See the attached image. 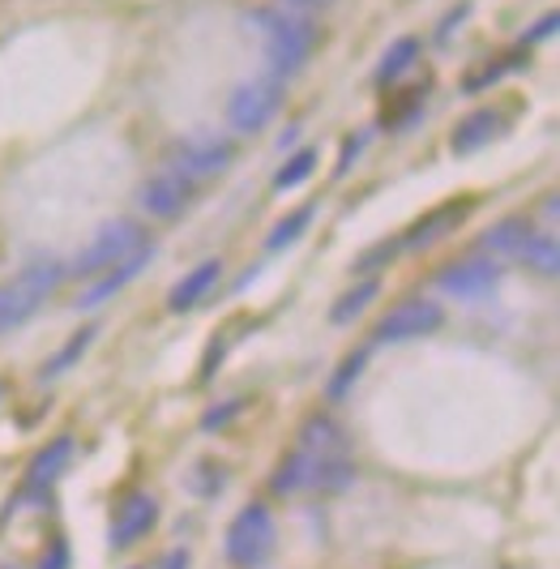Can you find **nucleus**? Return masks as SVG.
I'll return each mask as SVG.
<instances>
[{
  "mask_svg": "<svg viewBox=\"0 0 560 569\" xmlns=\"http://www.w3.org/2000/svg\"><path fill=\"white\" fill-rule=\"evenodd\" d=\"M282 99H287V90L279 78H257V82L236 86L227 99V124L236 133H261L279 116Z\"/></svg>",
  "mask_w": 560,
  "mask_h": 569,
  "instance_id": "nucleus-6",
  "label": "nucleus"
},
{
  "mask_svg": "<svg viewBox=\"0 0 560 569\" xmlns=\"http://www.w3.org/2000/svg\"><path fill=\"white\" fill-rule=\"evenodd\" d=\"M312 219H317V206H312V201L309 206H296V210H291V214H282L279 223H274V231L266 236V249H270V253H279V249H287V244H296V240L312 228Z\"/></svg>",
  "mask_w": 560,
  "mask_h": 569,
  "instance_id": "nucleus-24",
  "label": "nucleus"
},
{
  "mask_svg": "<svg viewBox=\"0 0 560 569\" xmlns=\"http://www.w3.org/2000/svg\"><path fill=\"white\" fill-rule=\"evenodd\" d=\"M64 279H69V266L60 257H39V261H30L22 274L0 283V335H9L22 321H30L52 300V291H60Z\"/></svg>",
  "mask_w": 560,
  "mask_h": 569,
  "instance_id": "nucleus-2",
  "label": "nucleus"
},
{
  "mask_svg": "<svg viewBox=\"0 0 560 569\" xmlns=\"http://www.w3.org/2000/svg\"><path fill=\"white\" fill-rule=\"evenodd\" d=\"M163 569H189V552H184V548L168 552V557H163Z\"/></svg>",
  "mask_w": 560,
  "mask_h": 569,
  "instance_id": "nucleus-32",
  "label": "nucleus"
},
{
  "mask_svg": "<svg viewBox=\"0 0 560 569\" xmlns=\"http://www.w3.org/2000/svg\"><path fill=\"white\" fill-rule=\"evenodd\" d=\"M501 283V261L497 257H458L437 274V291L449 300H483Z\"/></svg>",
  "mask_w": 560,
  "mask_h": 569,
  "instance_id": "nucleus-8",
  "label": "nucleus"
},
{
  "mask_svg": "<svg viewBox=\"0 0 560 569\" xmlns=\"http://www.w3.org/2000/svg\"><path fill=\"white\" fill-rule=\"evenodd\" d=\"M420 52H423L420 34H398L390 48H386V57L377 60V69H372V82H377V86L402 82V78H407V73L420 64Z\"/></svg>",
  "mask_w": 560,
  "mask_h": 569,
  "instance_id": "nucleus-16",
  "label": "nucleus"
},
{
  "mask_svg": "<svg viewBox=\"0 0 560 569\" xmlns=\"http://www.w3.org/2000/svg\"><path fill=\"white\" fill-rule=\"evenodd\" d=\"M141 210L150 214V219H176V214H184L189 210V201H193V180H184L180 171H154L146 184H141Z\"/></svg>",
  "mask_w": 560,
  "mask_h": 569,
  "instance_id": "nucleus-10",
  "label": "nucleus"
},
{
  "mask_svg": "<svg viewBox=\"0 0 560 569\" xmlns=\"http://www.w3.org/2000/svg\"><path fill=\"white\" fill-rule=\"evenodd\" d=\"M471 206L476 201H446V206H437V210H428L423 219L411 223V231L398 240V244H407V249H428V244H437L441 236H449L453 228H462V219L471 214Z\"/></svg>",
  "mask_w": 560,
  "mask_h": 569,
  "instance_id": "nucleus-12",
  "label": "nucleus"
},
{
  "mask_svg": "<svg viewBox=\"0 0 560 569\" xmlns=\"http://www.w3.org/2000/svg\"><path fill=\"white\" fill-rule=\"evenodd\" d=\"M356 480V467L347 458H321L309 450H291L274 471V492L296 497V492H342Z\"/></svg>",
  "mask_w": 560,
  "mask_h": 569,
  "instance_id": "nucleus-3",
  "label": "nucleus"
},
{
  "mask_svg": "<svg viewBox=\"0 0 560 569\" xmlns=\"http://www.w3.org/2000/svg\"><path fill=\"white\" fill-rule=\"evenodd\" d=\"M287 9H296V13H309V9H321V4H330V0H282Z\"/></svg>",
  "mask_w": 560,
  "mask_h": 569,
  "instance_id": "nucleus-33",
  "label": "nucleus"
},
{
  "mask_svg": "<svg viewBox=\"0 0 560 569\" xmlns=\"http://www.w3.org/2000/svg\"><path fill=\"white\" fill-rule=\"evenodd\" d=\"M501 129H504V116L497 112V108H476V112L462 116V120L453 124V133H449V150H453L458 159H467V154L483 150L492 138H501Z\"/></svg>",
  "mask_w": 560,
  "mask_h": 569,
  "instance_id": "nucleus-13",
  "label": "nucleus"
},
{
  "mask_svg": "<svg viewBox=\"0 0 560 569\" xmlns=\"http://www.w3.org/2000/svg\"><path fill=\"white\" fill-rule=\"evenodd\" d=\"M342 432L330 416H309L304 425H300V450H309V455H321V458H342Z\"/></svg>",
  "mask_w": 560,
  "mask_h": 569,
  "instance_id": "nucleus-20",
  "label": "nucleus"
},
{
  "mask_svg": "<svg viewBox=\"0 0 560 569\" xmlns=\"http://www.w3.org/2000/svg\"><path fill=\"white\" fill-rule=\"evenodd\" d=\"M146 240H150L146 228H138L133 219H112V223H103V228L94 231V240L78 249L73 261H64V266H69V279H99V274H108L124 257L138 253Z\"/></svg>",
  "mask_w": 560,
  "mask_h": 569,
  "instance_id": "nucleus-4",
  "label": "nucleus"
},
{
  "mask_svg": "<svg viewBox=\"0 0 560 569\" xmlns=\"http://www.w3.org/2000/svg\"><path fill=\"white\" fill-rule=\"evenodd\" d=\"M467 18H471V0H458V4L449 9L446 18H441V27H437V39L446 43V39H449V34H453V30H458V27H467Z\"/></svg>",
  "mask_w": 560,
  "mask_h": 569,
  "instance_id": "nucleus-31",
  "label": "nucleus"
},
{
  "mask_svg": "<svg viewBox=\"0 0 560 569\" xmlns=\"http://www.w3.org/2000/svg\"><path fill=\"white\" fill-rule=\"evenodd\" d=\"M300 138H304V129H300V124H291V129H287V133L279 138V150H291V146L300 142Z\"/></svg>",
  "mask_w": 560,
  "mask_h": 569,
  "instance_id": "nucleus-34",
  "label": "nucleus"
},
{
  "mask_svg": "<svg viewBox=\"0 0 560 569\" xmlns=\"http://www.w3.org/2000/svg\"><path fill=\"white\" fill-rule=\"evenodd\" d=\"M236 159V146L219 138V133H197V138H184V142L171 146V171H180L184 180H206V176H219V171L231 168Z\"/></svg>",
  "mask_w": 560,
  "mask_h": 569,
  "instance_id": "nucleus-7",
  "label": "nucleus"
},
{
  "mask_svg": "<svg viewBox=\"0 0 560 569\" xmlns=\"http://www.w3.org/2000/svg\"><path fill=\"white\" fill-rule=\"evenodd\" d=\"M531 231H534V219H518V214H513V219H501L497 228L483 231V236H479V244H483L488 253L509 257V261H513V257L522 253V244L531 240Z\"/></svg>",
  "mask_w": 560,
  "mask_h": 569,
  "instance_id": "nucleus-18",
  "label": "nucleus"
},
{
  "mask_svg": "<svg viewBox=\"0 0 560 569\" xmlns=\"http://www.w3.org/2000/svg\"><path fill=\"white\" fill-rule=\"evenodd\" d=\"M274 540H279V522H274V513H270V506L252 501V506H244V510L231 518L223 552L236 569H257L270 561Z\"/></svg>",
  "mask_w": 560,
  "mask_h": 569,
  "instance_id": "nucleus-5",
  "label": "nucleus"
},
{
  "mask_svg": "<svg viewBox=\"0 0 560 569\" xmlns=\"http://www.w3.org/2000/svg\"><path fill=\"white\" fill-rule=\"evenodd\" d=\"M240 411H244V399H236V402H219V407H210V411L201 416V428H206V432H214V428H219V425H231V420H236Z\"/></svg>",
  "mask_w": 560,
  "mask_h": 569,
  "instance_id": "nucleus-28",
  "label": "nucleus"
},
{
  "mask_svg": "<svg viewBox=\"0 0 560 569\" xmlns=\"http://www.w3.org/2000/svg\"><path fill=\"white\" fill-rule=\"evenodd\" d=\"M377 296H381V279H364L360 287L342 291L334 305H330V321H334V326H351V321L364 313Z\"/></svg>",
  "mask_w": 560,
  "mask_h": 569,
  "instance_id": "nucleus-22",
  "label": "nucleus"
},
{
  "mask_svg": "<svg viewBox=\"0 0 560 569\" xmlns=\"http://www.w3.org/2000/svg\"><path fill=\"white\" fill-rule=\"evenodd\" d=\"M154 522H159V501H154V497H146V492L129 497V501L120 506V513H116V522H112V548H133L141 536H150V527H154Z\"/></svg>",
  "mask_w": 560,
  "mask_h": 569,
  "instance_id": "nucleus-15",
  "label": "nucleus"
},
{
  "mask_svg": "<svg viewBox=\"0 0 560 569\" xmlns=\"http://www.w3.org/2000/svg\"><path fill=\"white\" fill-rule=\"evenodd\" d=\"M398 249H402L398 240H381V244H372L368 253H360V257H356V261H351V274H356V279H360V274H364V279H377L372 270H381V266H390L393 257H398Z\"/></svg>",
  "mask_w": 560,
  "mask_h": 569,
  "instance_id": "nucleus-27",
  "label": "nucleus"
},
{
  "mask_svg": "<svg viewBox=\"0 0 560 569\" xmlns=\"http://www.w3.org/2000/svg\"><path fill=\"white\" fill-rule=\"evenodd\" d=\"M522 64H527L522 52H504L501 60H488V64H479L476 73H467V78H462V94H479V90H488V86L504 82V78H509V73H518Z\"/></svg>",
  "mask_w": 560,
  "mask_h": 569,
  "instance_id": "nucleus-23",
  "label": "nucleus"
},
{
  "mask_svg": "<svg viewBox=\"0 0 560 569\" xmlns=\"http://www.w3.org/2000/svg\"><path fill=\"white\" fill-rule=\"evenodd\" d=\"M69 458H73V437H57L52 446H43L34 462H30L27 471V488L30 492H43V488H52L60 480V471L69 467Z\"/></svg>",
  "mask_w": 560,
  "mask_h": 569,
  "instance_id": "nucleus-17",
  "label": "nucleus"
},
{
  "mask_svg": "<svg viewBox=\"0 0 560 569\" xmlns=\"http://www.w3.org/2000/svg\"><path fill=\"white\" fill-rule=\"evenodd\" d=\"M364 146H368V133H347V138H342V154H338V176H347V171L356 168V159L364 154Z\"/></svg>",
  "mask_w": 560,
  "mask_h": 569,
  "instance_id": "nucleus-29",
  "label": "nucleus"
},
{
  "mask_svg": "<svg viewBox=\"0 0 560 569\" xmlns=\"http://www.w3.org/2000/svg\"><path fill=\"white\" fill-rule=\"evenodd\" d=\"M513 261H522L527 270H534V274H543V279H557L560 274V244L552 231L534 228L531 240L522 244V253L513 257Z\"/></svg>",
  "mask_w": 560,
  "mask_h": 569,
  "instance_id": "nucleus-19",
  "label": "nucleus"
},
{
  "mask_svg": "<svg viewBox=\"0 0 560 569\" xmlns=\"http://www.w3.org/2000/svg\"><path fill=\"white\" fill-rule=\"evenodd\" d=\"M557 27H560V13L552 9V13H543L539 22H534L527 34H522V48H534V43H543V39H552L557 34Z\"/></svg>",
  "mask_w": 560,
  "mask_h": 569,
  "instance_id": "nucleus-30",
  "label": "nucleus"
},
{
  "mask_svg": "<svg viewBox=\"0 0 560 569\" xmlns=\"http://www.w3.org/2000/svg\"><path fill=\"white\" fill-rule=\"evenodd\" d=\"M364 365H368V351L364 347H356L342 365H338V372L330 377V386H326V399L330 402H342L347 395H351V386L360 381V372H364Z\"/></svg>",
  "mask_w": 560,
  "mask_h": 569,
  "instance_id": "nucleus-26",
  "label": "nucleus"
},
{
  "mask_svg": "<svg viewBox=\"0 0 560 569\" xmlns=\"http://www.w3.org/2000/svg\"><path fill=\"white\" fill-rule=\"evenodd\" d=\"M317 159H321V150L317 146H304V150H296L279 171H274V193H287V189H300L304 180H309L312 171H317Z\"/></svg>",
  "mask_w": 560,
  "mask_h": 569,
  "instance_id": "nucleus-25",
  "label": "nucleus"
},
{
  "mask_svg": "<svg viewBox=\"0 0 560 569\" xmlns=\"http://www.w3.org/2000/svg\"><path fill=\"white\" fill-rule=\"evenodd\" d=\"M441 305L437 300H423V296H411V300H398L390 313H381L377 321V330H372V339L377 342H411V339H423V335H432L437 326H441Z\"/></svg>",
  "mask_w": 560,
  "mask_h": 569,
  "instance_id": "nucleus-9",
  "label": "nucleus"
},
{
  "mask_svg": "<svg viewBox=\"0 0 560 569\" xmlns=\"http://www.w3.org/2000/svg\"><path fill=\"white\" fill-rule=\"evenodd\" d=\"M219 274H223V261L219 257H206L201 266H193L184 279H176L168 291V309L171 313H189V309H197L210 291H214V283H219Z\"/></svg>",
  "mask_w": 560,
  "mask_h": 569,
  "instance_id": "nucleus-14",
  "label": "nucleus"
},
{
  "mask_svg": "<svg viewBox=\"0 0 560 569\" xmlns=\"http://www.w3.org/2000/svg\"><path fill=\"white\" fill-rule=\"evenodd\" d=\"M154 253H159V249H154V240H146V244H141L138 253L124 257L120 266H112L108 274H99L94 283L86 287L82 296L73 300V309H78V313H86V309H99V305H108V300H112V296L120 291V287H129V283H133V279L141 274V270L150 266V257H154Z\"/></svg>",
  "mask_w": 560,
  "mask_h": 569,
  "instance_id": "nucleus-11",
  "label": "nucleus"
},
{
  "mask_svg": "<svg viewBox=\"0 0 560 569\" xmlns=\"http://www.w3.org/2000/svg\"><path fill=\"white\" fill-rule=\"evenodd\" d=\"M249 27L261 30L270 78H279V82H287L291 73H300L309 64L312 48L321 39L317 22L309 13H296V9H252Z\"/></svg>",
  "mask_w": 560,
  "mask_h": 569,
  "instance_id": "nucleus-1",
  "label": "nucleus"
},
{
  "mask_svg": "<svg viewBox=\"0 0 560 569\" xmlns=\"http://www.w3.org/2000/svg\"><path fill=\"white\" fill-rule=\"evenodd\" d=\"M94 339H99V326H86V330H78L73 339H69L64 347H60L57 356H48V365L39 369V381H57V377H64V372L73 369L78 360H82L86 347H90Z\"/></svg>",
  "mask_w": 560,
  "mask_h": 569,
  "instance_id": "nucleus-21",
  "label": "nucleus"
},
{
  "mask_svg": "<svg viewBox=\"0 0 560 569\" xmlns=\"http://www.w3.org/2000/svg\"><path fill=\"white\" fill-rule=\"evenodd\" d=\"M0 399H4V386H0Z\"/></svg>",
  "mask_w": 560,
  "mask_h": 569,
  "instance_id": "nucleus-35",
  "label": "nucleus"
}]
</instances>
